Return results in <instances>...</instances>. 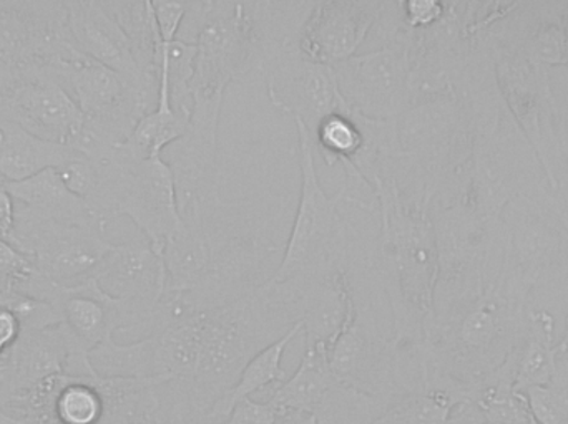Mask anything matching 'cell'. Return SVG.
<instances>
[{
  "label": "cell",
  "instance_id": "44dd1931",
  "mask_svg": "<svg viewBox=\"0 0 568 424\" xmlns=\"http://www.w3.org/2000/svg\"><path fill=\"white\" fill-rule=\"evenodd\" d=\"M303 333V325L296 323L291 327L282 339L273 342L272 345L256 353L240 375L236 385L220 399L206 415V424H220L229 418L236 405L243 400L252 399L255 393L262 390H270L272 386L280 385L287 379L286 370L283 369V355L287 347L294 339Z\"/></svg>",
  "mask_w": 568,
  "mask_h": 424
},
{
  "label": "cell",
  "instance_id": "8992f818",
  "mask_svg": "<svg viewBox=\"0 0 568 424\" xmlns=\"http://www.w3.org/2000/svg\"><path fill=\"white\" fill-rule=\"evenodd\" d=\"M106 226H69L16 203L13 246L32 260L40 276L59 286H75L95 277L115 244Z\"/></svg>",
  "mask_w": 568,
  "mask_h": 424
},
{
  "label": "cell",
  "instance_id": "6da1fadb",
  "mask_svg": "<svg viewBox=\"0 0 568 424\" xmlns=\"http://www.w3.org/2000/svg\"><path fill=\"white\" fill-rule=\"evenodd\" d=\"M374 198L379 234L371 267L389 303L394 340L403 356L416 359L423 352L439 273L433 219L407 201L394 182H377Z\"/></svg>",
  "mask_w": 568,
  "mask_h": 424
},
{
  "label": "cell",
  "instance_id": "5bb4252c",
  "mask_svg": "<svg viewBox=\"0 0 568 424\" xmlns=\"http://www.w3.org/2000/svg\"><path fill=\"white\" fill-rule=\"evenodd\" d=\"M384 0H316L297 49L311 62L333 66L356 55L374 30Z\"/></svg>",
  "mask_w": 568,
  "mask_h": 424
},
{
  "label": "cell",
  "instance_id": "d4e9b609",
  "mask_svg": "<svg viewBox=\"0 0 568 424\" xmlns=\"http://www.w3.org/2000/svg\"><path fill=\"white\" fill-rule=\"evenodd\" d=\"M313 142L327 165L339 163L344 169L349 168L364 146L359 113L344 105L339 112L324 116L313 132Z\"/></svg>",
  "mask_w": 568,
  "mask_h": 424
},
{
  "label": "cell",
  "instance_id": "4316f807",
  "mask_svg": "<svg viewBox=\"0 0 568 424\" xmlns=\"http://www.w3.org/2000/svg\"><path fill=\"white\" fill-rule=\"evenodd\" d=\"M36 272L32 260L12 244L0 240V293L17 289Z\"/></svg>",
  "mask_w": 568,
  "mask_h": 424
},
{
  "label": "cell",
  "instance_id": "3957f363",
  "mask_svg": "<svg viewBox=\"0 0 568 424\" xmlns=\"http://www.w3.org/2000/svg\"><path fill=\"white\" fill-rule=\"evenodd\" d=\"M179 39L195 42L192 99H222L230 83L245 82L262 73V52L256 37L252 0H199L190 2Z\"/></svg>",
  "mask_w": 568,
  "mask_h": 424
},
{
  "label": "cell",
  "instance_id": "5b68a950",
  "mask_svg": "<svg viewBox=\"0 0 568 424\" xmlns=\"http://www.w3.org/2000/svg\"><path fill=\"white\" fill-rule=\"evenodd\" d=\"M383 45L331 66L337 90L353 112L397 120L413 103L409 43L396 30H377Z\"/></svg>",
  "mask_w": 568,
  "mask_h": 424
},
{
  "label": "cell",
  "instance_id": "603a6c76",
  "mask_svg": "<svg viewBox=\"0 0 568 424\" xmlns=\"http://www.w3.org/2000/svg\"><path fill=\"white\" fill-rule=\"evenodd\" d=\"M557 345L554 342V320L549 313L530 317V332L526 343L517 349L514 390L524 393L534 386L550 383L556 373Z\"/></svg>",
  "mask_w": 568,
  "mask_h": 424
},
{
  "label": "cell",
  "instance_id": "9c48e42d",
  "mask_svg": "<svg viewBox=\"0 0 568 424\" xmlns=\"http://www.w3.org/2000/svg\"><path fill=\"white\" fill-rule=\"evenodd\" d=\"M83 120L52 66H13L0 122L16 123L39 138L69 145L82 130Z\"/></svg>",
  "mask_w": 568,
  "mask_h": 424
},
{
  "label": "cell",
  "instance_id": "e575fe53",
  "mask_svg": "<svg viewBox=\"0 0 568 424\" xmlns=\"http://www.w3.org/2000/svg\"><path fill=\"white\" fill-rule=\"evenodd\" d=\"M0 146H2V130H0ZM2 179V178H0Z\"/></svg>",
  "mask_w": 568,
  "mask_h": 424
},
{
  "label": "cell",
  "instance_id": "2e32d148",
  "mask_svg": "<svg viewBox=\"0 0 568 424\" xmlns=\"http://www.w3.org/2000/svg\"><path fill=\"white\" fill-rule=\"evenodd\" d=\"M97 282L109 296L152 317L166 289L163 256L153 250L145 237L115 244L95 273Z\"/></svg>",
  "mask_w": 568,
  "mask_h": 424
},
{
  "label": "cell",
  "instance_id": "7c38bea8",
  "mask_svg": "<svg viewBox=\"0 0 568 424\" xmlns=\"http://www.w3.org/2000/svg\"><path fill=\"white\" fill-rule=\"evenodd\" d=\"M262 79L273 106L304 123L311 135L324 116L346 105L333 69L311 62L297 46L268 56L262 66Z\"/></svg>",
  "mask_w": 568,
  "mask_h": 424
},
{
  "label": "cell",
  "instance_id": "ffe728a7",
  "mask_svg": "<svg viewBox=\"0 0 568 424\" xmlns=\"http://www.w3.org/2000/svg\"><path fill=\"white\" fill-rule=\"evenodd\" d=\"M337 380L339 379L331 372L326 349H304L296 372L280 385L273 386L266 402L272 403L280 415L294 412L313 416Z\"/></svg>",
  "mask_w": 568,
  "mask_h": 424
},
{
  "label": "cell",
  "instance_id": "836d02e7",
  "mask_svg": "<svg viewBox=\"0 0 568 424\" xmlns=\"http://www.w3.org/2000/svg\"><path fill=\"white\" fill-rule=\"evenodd\" d=\"M0 424H19L16 422V420L10 418V416H7L6 413L0 410Z\"/></svg>",
  "mask_w": 568,
  "mask_h": 424
},
{
  "label": "cell",
  "instance_id": "52a82bcc",
  "mask_svg": "<svg viewBox=\"0 0 568 424\" xmlns=\"http://www.w3.org/2000/svg\"><path fill=\"white\" fill-rule=\"evenodd\" d=\"M16 290L50 303L59 313L60 325L72 345L87 355L113 339L116 330H145L149 325L145 313L125 300L109 296L95 277L75 286H59L36 270Z\"/></svg>",
  "mask_w": 568,
  "mask_h": 424
},
{
  "label": "cell",
  "instance_id": "cb8c5ba5",
  "mask_svg": "<svg viewBox=\"0 0 568 424\" xmlns=\"http://www.w3.org/2000/svg\"><path fill=\"white\" fill-rule=\"evenodd\" d=\"M189 113L180 112L170 100H160L155 108L146 113L123 143V149L133 159L156 158L173 143L179 142L189 128Z\"/></svg>",
  "mask_w": 568,
  "mask_h": 424
},
{
  "label": "cell",
  "instance_id": "83f0119b",
  "mask_svg": "<svg viewBox=\"0 0 568 424\" xmlns=\"http://www.w3.org/2000/svg\"><path fill=\"white\" fill-rule=\"evenodd\" d=\"M153 12L159 23L163 42H172L179 37L183 22L189 15L190 2H169V0H152Z\"/></svg>",
  "mask_w": 568,
  "mask_h": 424
},
{
  "label": "cell",
  "instance_id": "7a4b0ae2",
  "mask_svg": "<svg viewBox=\"0 0 568 424\" xmlns=\"http://www.w3.org/2000/svg\"><path fill=\"white\" fill-rule=\"evenodd\" d=\"M294 125L301 172L300 201L273 282L349 269L353 234L339 208L349 205L361 211L377 213L371 203L353 198L344 185L336 195L327 196L317 178L313 135L300 120H294Z\"/></svg>",
  "mask_w": 568,
  "mask_h": 424
},
{
  "label": "cell",
  "instance_id": "e0dca14e",
  "mask_svg": "<svg viewBox=\"0 0 568 424\" xmlns=\"http://www.w3.org/2000/svg\"><path fill=\"white\" fill-rule=\"evenodd\" d=\"M284 289L303 325L304 349L329 352L347 316L351 292V267L339 272L284 280Z\"/></svg>",
  "mask_w": 568,
  "mask_h": 424
},
{
  "label": "cell",
  "instance_id": "8fae6325",
  "mask_svg": "<svg viewBox=\"0 0 568 424\" xmlns=\"http://www.w3.org/2000/svg\"><path fill=\"white\" fill-rule=\"evenodd\" d=\"M62 373L89 376L95 370L89 355L72 345L60 323L23 333L0 362V410L7 415L27 393Z\"/></svg>",
  "mask_w": 568,
  "mask_h": 424
},
{
  "label": "cell",
  "instance_id": "ba28073f",
  "mask_svg": "<svg viewBox=\"0 0 568 424\" xmlns=\"http://www.w3.org/2000/svg\"><path fill=\"white\" fill-rule=\"evenodd\" d=\"M80 55L60 0H0V62L55 66Z\"/></svg>",
  "mask_w": 568,
  "mask_h": 424
},
{
  "label": "cell",
  "instance_id": "f546056e",
  "mask_svg": "<svg viewBox=\"0 0 568 424\" xmlns=\"http://www.w3.org/2000/svg\"><path fill=\"white\" fill-rule=\"evenodd\" d=\"M0 240L16 242V201L0 179ZM16 247V246H13Z\"/></svg>",
  "mask_w": 568,
  "mask_h": 424
},
{
  "label": "cell",
  "instance_id": "9a60e30c",
  "mask_svg": "<svg viewBox=\"0 0 568 424\" xmlns=\"http://www.w3.org/2000/svg\"><path fill=\"white\" fill-rule=\"evenodd\" d=\"M65 7L77 50L125 76L156 103L159 86L146 80L136 65L129 37L103 7L102 0H67Z\"/></svg>",
  "mask_w": 568,
  "mask_h": 424
},
{
  "label": "cell",
  "instance_id": "1f68e13d",
  "mask_svg": "<svg viewBox=\"0 0 568 424\" xmlns=\"http://www.w3.org/2000/svg\"><path fill=\"white\" fill-rule=\"evenodd\" d=\"M276 424H314L311 416L303 415V413L287 412L282 413L280 422Z\"/></svg>",
  "mask_w": 568,
  "mask_h": 424
},
{
  "label": "cell",
  "instance_id": "ac0fdd59",
  "mask_svg": "<svg viewBox=\"0 0 568 424\" xmlns=\"http://www.w3.org/2000/svg\"><path fill=\"white\" fill-rule=\"evenodd\" d=\"M3 183L13 201L57 223L69 226H106L82 198L67 188L57 169H47L23 182Z\"/></svg>",
  "mask_w": 568,
  "mask_h": 424
},
{
  "label": "cell",
  "instance_id": "484cf974",
  "mask_svg": "<svg viewBox=\"0 0 568 424\" xmlns=\"http://www.w3.org/2000/svg\"><path fill=\"white\" fill-rule=\"evenodd\" d=\"M397 15L409 29L423 30L436 25L446 15V3L439 0H393Z\"/></svg>",
  "mask_w": 568,
  "mask_h": 424
},
{
  "label": "cell",
  "instance_id": "30bf717a",
  "mask_svg": "<svg viewBox=\"0 0 568 424\" xmlns=\"http://www.w3.org/2000/svg\"><path fill=\"white\" fill-rule=\"evenodd\" d=\"M222 105V99L193 100L185 135L162 153L175 178L180 216L192 206L222 199L219 166Z\"/></svg>",
  "mask_w": 568,
  "mask_h": 424
},
{
  "label": "cell",
  "instance_id": "277c9868",
  "mask_svg": "<svg viewBox=\"0 0 568 424\" xmlns=\"http://www.w3.org/2000/svg\"><path fill=\"white\" fill-rule=\"evenodd\" d=\"M331 372L361 393L394 403L406 395V363L393 335L379 323L373 302L351 279L346 322L327 352Z\"/></svg>",
  "mask_w": 568,
  "mask_h": 424
},
{
  "label": "cell",
  "instance_id": "d6a6232c",
  "mask_svg": "<svg viewBox=\"0 0 568 424\" xmlns=\"http://www.w3.org/2000/svg\"><path fill=\"white\" fill-rule=\"evenodd\" d=\"M557 349L560 350V352L567 353L568 355V319H567V329H566V337H564L562 342L557 345Z\"/></svg>",
  "mask_w": 568,
  "mask_h": 424
},
{
  "label": "cell",
  "instance_id": "7402d4cb",
  "mask_svg": "<svg viewBox=\"0 0 568 424\" xmlns=\"http://www.w3.org/2000/svg\"><path fill=\"white\" fill-rule=\"evenodd\" d=\"M102 3L129 37L133 56L143 75L159 86L160 50L163 40L152 0H105Z\"/></svg>",
  "mask_w": 568,
  "mask_h": 424
},
{
  "label": "cell",
  "instance_id": "4dcf8cb0",
  "mask_svg": "<svg viewBox=\"0 0 568 424\" xmlns=\"http://www.w3.org/2000/svg\"><path fill=\"white\" fill-rule=\"evenodd\" d=\"M447 424H489L473 402L463 403L454 410Z\"/></svg>",
  "mask_w": 568,
  "mask_h": 424
},
{
  "label": "cell",
  "instance_id": "4fadbf2b",
  "mask_svg": "<svg viewBox=\"0 0 568 424\" xmlns=\"http://www.w3.org/2000/svg\"><path fill=\"white\" fill-rule=\"evenodd\" d=\"M126 216L139 227L155 252L163 256L166 240L182 226L172 169L162 156L130 159L123 178L116 217Z\"/></svg>",
  "mask_w": 568,
  "mask_h": 424
},
{
  "label": "cell",
  "instance_id": "f1b7e54d",
  "mask_svg": "<svg viewBox=\"0 0 568 424\" xmlns=\"http://www.w3.org/2000/svg\"><path fill=\"white\" fill-rule=\"evenodd\" d=\"M280 416L282 415L272 403L246 399L233 409L225 422L220 424H276Z\"/></svg>",
  "mask_w": 568,
  "mask_h": 424
},
{
  "label": "cell",
  "instance_id": "d6986e66",
  "mask_svg": "<svg viewBox=\"0 0 568 424\" xmlns=\"http://www.w3.org/2000/svg\"><path fill=\"white\" fill-rule=\"evenodd\" d=\"M0 178L3 182H23L47 169L62 168L72 156L69 145L39 138L16 123L0 122Z\"/></svg>",
  "mask_w": 568,
  "mask_h": 424
}]
</instances>
